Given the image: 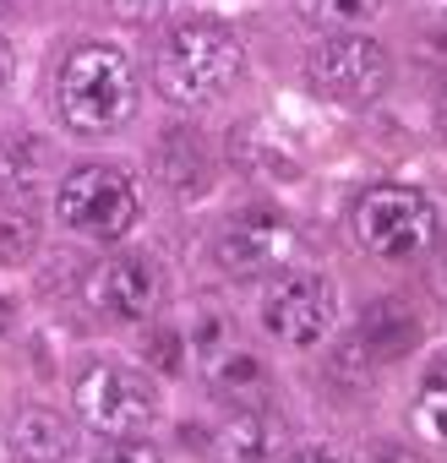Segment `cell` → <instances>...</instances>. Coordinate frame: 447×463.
<instances>
[{"label": "cell", "instance_id": "26", "mask_svg": "<svg viewBox=\"0 0 447 463\" xmlns=\"http://www.w3.org/2000/svg\"><path fill=\"white\" fill-rule=\"evenodd\" d=\"M442 284H447V246H442Z\"/></svg>", "mask_w": 447, "mask_h": 463}, {"label": "cell", "instance_id": "8", "mask_svg": "<svg viewBox=\"0 0 447 463\" xmlns=\"http://www.w3.org/2000/svg\"><path fill=\"white\" fill-rule=\"evenodd\" d=\"M262 322L284 344H317L328 333V322H333V289H328V279H317V273L279 279L262 295Z\"/></svg>", "mask_w": 447, "mask_h": 463}, {"label": "cell", "instance_id": "4", "mask_svg": "<svg viewBox=\"0 0 447 463\" xmlns=\"http://www.w3.org/2000/svg\"><path fill=\"white\" fill-rule=\"evenodd\" d=\"M55 213L66 229H77L88 241H120L137 223V185L109 164H88V169H71L61 180Z\"/></svg>", "mask_w": 447, "mask_h": 463}, {"label": "cell", "instance_id": "17", "mask_svg": "<svg viewBox=\"0 0 447 463\" xmlns=\"http://www.w3.org/2000/svg\"><path fill=\"white\" fill-rule=\"evenodd\" d=\"M33 153H39L33 142H12L6 147V158H0V191H6V196H23L33 185V175H39V158Z\"/></svg>", "mask_w": 447, "mask_h": 463}, {"label": "cell", "instance_id": "24", "mask_svg": "<svg viewBox=\"0 0 447 463\" xmlns=\"http://www.w3.org/2000/svg\"><path fill=\"white\" fill-rule=\"evenodd\" d=\"M436 126H442V137H447V82H442V93H436Z\"/></svg>", "mask_w": 447, "mask_h": 463}, {"label": "cell", "instance_id": "23", "mask_svg": "<svg viewBox=\"0 0 447 463\" xmlns=\"http://www.w3.org/2000/svg\"><path fill=\"white\" fill-rule=\"evenodd\" d=\"M12 88V50H6V39H0V93Z\"/></svg>", "mask_w": 447, "mask_h": 463}, {"label": "cell", "instance_id": "9", "mask_svg": "<svg viewBox=\"0 0 447 463\" xmlns=\"http://www.w3.org/2000/svg\"><path fill=\"white\" fill-rule=\"evenodd\" d=\"M158 295L164 284L142 257H109L88 273V300L115 322H147L158 311Z\"/></svg>", "mask_w": 447, "mask_h": 463}, {"label": "cell", "instance_id": "10", "mask_svg": "<svg viewBox=\"0 0 447 463\" xmlns=\"http://www.w3.org/2000/svg\"><path fill=\"white\" fill-rule=\"evenodd\" d=\"M218 463H279L284 458V425L262 403H241L235 420H224L213 436Z\"/></svg>", "mask_w": 447, "mask_h": 463}, {"label": "cell", "instance_id": "7", "mask_svg": "<svg viewBox=\"0 0 447 463\" xmlns=\"http://www.w3.org/2000/svg\"><path fill=\"white\" fill-rule=\"evenodd\" d=\"M387 50L366 33H328L311 55V82L333 99H376L387 88Z\"/></svg>", "mask_w": 447, "mask_h": 463}, {"label": "cell", "instance_id": "11", "mask_svg": "<svg viewBox=\"0 0 447 463\" xmlns=\"http://www.w3.org/2000/svg\"><path fill=\"white\" fill-rule=\"evenodd\" d=\"M12 452H17V463H71L77 430L55 409H23L12 425Z\"/></svg>", "mask_w": 447, "mask_h": 463}, {"label": "cell", "instance_id": "13", "mask_svg": "<svg viewBox=\"0 0 447 463\" xmlns=\"http://www.w3.org/2000/svg\"><path fill=\"white\" fill-rule=\"evenodd\" d=\"M213 392L218 398H230L235 409L241 403H262V392H268V371H262V360L257 354H246V349H230V354H213Z\"/></svg>", "mask_w": 447, "mask_h": 463}, {"label": "cell", "instance_id": "2", "mask_svg": "<svg viewBox=\"0 0 447 463\" xmlns=\"http://www.w3.org/2000/svg\"><path fill=\"white\" fill-rule=\"evenodd\" d=\"M55 99H61V115H66L71 131H93L99 137V131H115L120 120H131V109H137V77H131V66H126L120 50L82 44L77 55H66Z\"/></svg>", "mask_w": 447, "mask_h": 463}, {"label": "cell", "instance_id": "20", "mask_svg": "<svg viewBox=\"0 0 447 463\" xmlns=\"http://www.w3.org/2000/svg\"><path fill=\"white\" fill-rule=\"evenodd\" d=\"M196 349L213 360V354H224V349H230V322H224V317H207L202 327H196Z\"/></svg>", "mask_w": 447, "mask_h": 463}, {"label": "cell", "instance_id": "16", "mask_svg": "<svg viewBox=\"0 0 447 463\" xmlns=\"http://www.w3.org/2000/svg\"><path fill=\"white\" fill-rule=\"evenodd\" d=\"M414 425H420L425 441L447 447V365H436V371L425 376V387H420V398H414Z\"/></svg>", "mask_w": 447, "mask_h": 463}, {"label": "cell", "instance_id": "12", "mask_svg": "<svg viewBox=\"0 0 447 463\" xmlns=\"http://www.w3.org/2000/svg\"><path fill=\"white\" fill-rule=\"evenodd\" d=\"M414 333H420L414 311H404V306H393V300H376V306H366V317H360V344H366L376 360L404 354V349L414 344Z\"/></svg>", "mask_w": 447, "mask_h": 463}, {"label": "cell", "instance_id": "6", "mask_svg": "<svg viewBox=\"0 0 447 463\" xmlns=\"http://www.w3.org/2000/svg\"><path fill=\"white\" fill-rule=\"evenodd\" d=\"M295 246H300V235H295L290 218H279L273 207H252V213L224 223L218 262L230 268L235 279H268V273H279L295 257Z\"/></svg>", "mask_w": 447, "mask_h": 463}, {"label": "cell", "instance_id": "25", "mask_svg": "<svg viewBox=\"0 0 447 463\" xmlns=\"http://www.w3.org/2000/svg\"><path fill=\"white\" fill-rule=\"evenodd\" d=\"M6 327H12V306L0 300V338H6Z\"/></svg>", "mask_w": 447, "mask_h": 463}, {"label": "cell", "instance_id": "15", "mask_svg": "<svg viewBox=\"0 0 447 463\" xmlns=\"http://www.w3.org/2000/svg\"><path fill=\"white\" fill-rule=\"evenodd\" d=\"M33 246H39V218L17 196H6L0 202V262H23Z\"/></svg>", "mask_w": 447, "mask_h": 463}, {"label": "cell", "instance_id": "22", "mask_svg": "<svg viewBox=\"0 0 447 463\" xmlns=\"http://www.w3.org/2000/svg\"><path fill=\"white\" fill-rule=\"evenodd\" d=\"M284 463H344V458L328 452V447H306V452H295V458H284Z\"/></svg>", "mask_w": 447, "mask_h": 463}, {"label": "cell", "instance_id": "1", "mask_svg": "<svg viewBox=\"0 0 447 463\" xmlns=\"http://www.w3.org/2000/svg\"><path fill=\"white\" fill-rule=\"evenodd\" d=\"M241 39L224 23H180L158 39L153 50V77L164 99L175 104H213L218 93H230L241 77Z\"/></svg>", "mask_w": 447, "mask_h": 463}, {"label": "cell", "instance_id": "3", "mask_svg": "<svg viewBox=\"0 0 447 463\" xmlns=\"http://www.w3.org/2000/svg\"><path fill=\"white\" fill-rule=\"evenodd\" d=\"M71 409L88 430L120 441V436H142L158 414V398L147 387V376L126 371V365H88L71 387Z\"/></svg>", "mask_w": 447, "mask_h": 463}, {"label": "cell", "instance_id": "14", "mask_svg": "<svg viewBox=\"0 0 447 463\" xmlns=\"http://www.w3.org/2000/svg\"><path fill=\"white\" fill-rule=\"evenodd\" d=\"M387 0H306V17L322 28V33H355V28H371L382 17Z\"/></svg>", "mask_w": 447, "mask_h": 463}, {"label": "cell", "instance_id": "21", "mask_svg": "<svg viewBox=\"0 0 447 463\" xmlns=\"http://www.w3.org/2000/svg\"><path fill=\"white\" fill-rule=\"evenodd\" d=\"M371 463H420V458H414L409 447H393V441H387V447H376V452H371Z\"/></svg>", "mask_w": 447, "mask_h": 463}, {"label": "cell", "instance_id": "18", "mask_svg": "<svg viewBox=\"0 0 447 463\" xmlns=\"http://www.w3.org/2000/svg\"><path fill=\"white\" fill-rule=\"evenodd\" d=\"M93 463H164V458H158L147 441H137V436H120V441H109V447H104Z\"/></svg>", "mask_w": 447, "mask_h": 463}, {"label": "cell", "instance_id": "19", "mask_svg": "<svg viewBox=\"0 0 447 463\" xmlns=\"http://www.w3.org/2000/svg\"><path fill=\"white\" fill-rule=\"evenodd\" d=\"M147 360H153L164 376H180V333H158V338H147Z\"/></svg>", "mask_w": 447, "mask_h": 463}, {"label": "cell", "instance_id": "5", "mask_svg": "<svg viewBox=\"0 0 447 463\" xmlns=\"http://www.w3.org/2000/svg\"><path fill=\"white\" fill-rule=\"evenodd\" d=\"M355 235L376 257H414L436 241V207L409 185H376L355 207Z\"/></svg>", "mask_w": 447, "mask_h": 463}]
</instances>
